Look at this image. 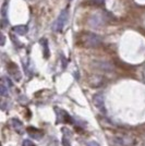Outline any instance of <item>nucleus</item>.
Returning a JSON list of instances; mask_svg holds the SVG:
<instances>
[{
    "label": "nucleus",
    "mask_w": 145,
    "mask_h": 146,
    "mask_svg": "<svg viewBox=\"0 0 145 146\" xmlns=\"http://www.w3.org/2000/svg\"><path fill=\"white\" fill-rule=\"evenodd\" d=\"M114 142L120 146H132L135 141L131 137H127V136H117L114 139Z\"/></svg>",
    "instance_id": "nucleus-1"
},
{
    "label": "nucleus",
    "mask_w": 145,
    "mask_h": 146,
    "mask_svg": "<svg viewBox=\"0 0 145 146\" xmlns=\"http://www.w3.org/2000/svg\"><path fill=\"white\" fill-rule=\"evenodd\" d=\"M94 104L98 109L100 110L102 112H106V109H105V104H104V98L102 94H97L94 96Z\"/></svg>",
    "instance_id": "nucleus-2"
},
{
    "label": "nucleus",
    "mask_w": 145,
    "mask_h": 146,
    "mask_svg": "<svg viewBox=\"0 0 145 146\" xmlns=\"http://www.w3.org/2000/svg\"><path fill=\"white\" fill-rule=\"evenodd\" d=\"M85 43L87 46H91V47H96L100 44V38L96 35H93V34H90L88 35V38L85 40Z\"/></svg>",
    "instance_id": "nucleus-3"
},
{
    "label": "nucleus",
    "mask_w": 145,
    "mask_h": 146,
    "mask_svg": "<svg viewBox=\"0 0 145 146\" xmlns=\"http://www.w3.org/2000/svg\"><path fill=\"white\" fill-rule=\"evenodd\" d=\"M11 123H12V127H13V129L15 130V132H18V133H20V134H22L24 132L23 124H22V122L20 121L19 119H12V120H11Z\"/></svg>",
    "instance_id": "nucleus-4"
},
{
    "label": "nucleus",
    "mask_w": 145,
    "mask_h": 146,
    "mask_svg": "<svg viewBox=\"0 0 145 146\" xmlns=\"http://www.w3.org/2000/svg\"><path fill=\"white\" fill-rule=\"evenodd\" d=\"M27 131H29V133L32 137H34V139H36V140H39L42 136H39V135H37V132H39L37 129H34V128H29L27 129Z\"/></svg>",
    "instance_id": "nucleus-5"
},
{
    "label": "nucleus",
    "mask_w": 145,
    "mask_h": 146,
    "mask_svg": "<svg viewBox=\"0 0 145 146\" xmlns=\"http://www.w3.org/2000/svg\"><path fill=\"white\" fill-rule=\"evenodd\" d=\"M22 146H35V144L32 142V141L30 140H24L23 141V144H22Z\"/></svg>",
    "instance_id": "nucleus-6"
},
{
    "label": "nucleus",
    "mask_w": 145,
    "mask_h": 146,
    "mask_svg": "<svg viewBox=\"0 0 145 146\" xmlns=\"http://www.w3.org/2000/svg\"><path fill=\"white\" fill-rule=\"evenodd\" d=\"M87 146H100V145L97 142H95V141H91V142L87 143Z\"/></svg>",
    "instance_id": "nucleus-7"
},
{
    "label": "nucleus",
    "mask_w": 145,
    "mask_h": 146,
    "mask_svg": "<svg viewBox=\"0 0 145 146\" xmlns=\"http://www.w3.org/2000/svg\"><path fill=\"white\" fill-rule=\"evenodd\" d=\"M62 145L63 146H70L69 144H68V141H67L66 137H63V140H62Z\"/></svg>",
    "instance_id": "nucleus-8"
}]
</instances>
